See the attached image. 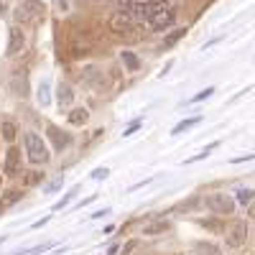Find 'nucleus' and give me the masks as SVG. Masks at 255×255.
<instances>
[{
  "label": "nucleus",
  "mask_w": 255,
  "mask_h": 255,
  "mask_svg": "<svg viewBox=\"0 0 255 255\" xmlns=\"http://www.w3.org/2000/svg\"><path fill=\"white\" fill-rule=\"evenodd\" d=\"M23 145H26L28 161H31L33 166H41V163H46V161H49V148H46L44 140H41V135H36V133H26Z\"/></svg>",
  "instance_id": "20e7f679"
},
{
  "label": "nucleus",
  "mask_w": 255,
  "mask_h": 255,
  "mask_svg": "<svg viewBox=\"0 0 255 255\" xmlns=\"http://www.w3.org/2000/svg\"><path fill=\"white\" fill-rule=\"evenodd\" d=\"M197 123H199V118H189V120H184V123H179V125L174 128V130H171V133H174V135H179V133H184V130H189V128H194Z\"/></svg>",
  "instance_id": "6ab92c4d"
},
{
  "label": "nucleus",
  "mask_w": 255,
  "mask_h": 255,
  "mask_svg": "<svg viewBox=\"0 0 255 255\" xmlns=\"http://www.w3.org/2000/svg\"><path fill=\"white\" fill-rule=\"evenodd\" d=\"M41 179H44V174H41V171H28V174H23V184H26V186H36Z\"/></svg>",
  "instance_id": "aec40b11"
},
{
  "label": "nucleus",
  "mask_w": 255,
  "mask_h": 255,
  "mask_svg": "<svg viewBox=\"0 0 255 255\" xmlns=\"http://www.w3.org/2000/svg\"><path fill=\"white\" fill-rule=\"evenodd\" d=\"M138 128H140V120H135V123H133L130 128H128V130H125V135H130L133 130H138Z\"/></svg>",
  "instance_id": "cd10ccee"
},
{
  "label": "nucleus",
  "mask_w": 255,
  "mask_h": 255,
  "mask_svg": "<svg viewBox=\"0 0 255 255\" xmlns=\"http://www.w3.org/2000/svg\"><path fill=\"white\" fill-rule=\"evenodd\" d=\"M74 3H84V0H74Z\"/></svg>",
  "instance_id": "7c9ffc66"
},
{
  "label": "nucleus",
  "mask_w": 255,
  "mask_h": 255,
  "mask_svg": "<svg viewBox=\"0 0 255 255\" xmlns=\"http://www.w3.org/2000/svg\"><path fill=\"white\" fill-rule=\"evenodd\" d=\"M123 61H125V67L130 69V72H135V69L140 67V61H138V56H135V54H130V51H123Z\"/></svg>",
  "instance_id": "a211bd4d"
},
{
  "label": "nucleus",
  "mask_w": 255,
  "mask_h": 255,
  "mask_svg": "<svg viewBox=\"0 0 255 255\" xmlns=\"http://www.w3.org/2000/svg\"><path fill=\"white\" fill-rule=\"evenodd\" d=\"M69 54L72 56H87L92 49H95V36L84 28V26H72V31H69Z\"/></svg>",
  "instance_id": "7ed1b4c3"
},
{
  "label": "nucleus",
  "mask_w": 255,
  "mask_h": 255,
  "mask_svg": "<svg viewBox=\"0 0 255 255\" xmlns=\"http://www.w3.org/2000/svg\"><path fill=\"white\" fill-rule=\"evenodd\" d=\"M18 199H20V191L10 189V191H5V194H3V202H0V204H3V207H10V204L18 202Z\"/></svg>",
  "instance_id": "412c9836"
},
{
  "label": "nucleus",
  "mask_w": 255,
  "mask_h": 255,
  "mask_svg": "<svg viewBox=\"0 0 255 255\" xmlns=\"http://www.w3.org/2000/svg\"><path fill=\"white\" fill-rule=\"evenodd\" d=\"M212 92H215V90H212V87H207V90H204V92H199V95H197V97H194V100H191V102H202V100H207V97H209V95H212Z\"/></svg>",
  "instance_id": "393cba45"
},
{
  "label": "nucleus",
  "mask_w": 255,
  "mask_h": 255,
  "mask_svg": "<svg viewBox=\"0 0 255 255\" xmlns=\"http://www.w3.org/2000/svg\"><path fill=\"white\" fill-rule=\"evenodd\" d=\"M0 184H3V181H0Z\"/></svg>",
  "instance_id": "473e14b6"
},
{
  "label": "nucleus",
  "mask_w": 255,
  "mask_h": 255,
  "mask_svg": "<svg viewBox=\"0 0 255 255\" xmlns=\"http://www.w3.org/2000/svg\"><path fill=\"white\" fill-rule=\"evenodd\" d=\"M110 31L115 36H123V38H138L140 36V23L128 10L120 8V13L110 15Z\"/></svg>",
  "instance_id": "f03ea898"
},
{
  "label": "nucleus",
  "mask_w": 255,
  "mask_h": 255,
  "mask_svg": "<svg viewBox=\"0 0 255 255\" xmlns=\"http://www.w3.org/2000/svg\"><path fill=\"white\" fill-rule=\"evenodd\" d=\"M82 79L90 84V87H105V74L97 67H84L82 69Z\"/></svg>",
  "instance_id": "9b49d317"
},
{
  "label": "nucleus",
  "mask_w": 255,
  "mask_h": 255,
  "mask_svg": "<svg viewBox=\"0 0 255 255\" xmlns=\"http://www.w3.org/2000/svg\"><path fill=\"white\" fill-rule=\"evenodd\" d=\"M163 5H168V0H120V8L130 13L140 26L145 23L148 15H153Z\"/></svg>",
  "instance_id": "f257e3e1"
},
{
  "label": "nucleus",
  "mask_w": 255,
  "mask_h": 255,
  "mask_svg": "<svg viewBox=\"0 0 255 255\" xmlns=\"http://www.w3.org/2000/svg\"><path fill=\"white\" fill-rule=\"evenodd\" d=\"M110 171H108V168H100V171H92V176L95 179H105V176H108Z\"/></svg>",
  "instance_id": "bb28decb"
},
{
  "label": "nucleus",
  "mask_w": 255,
  "mask_h": 255,
  "mask_svg": "<svg viewBox=\"0 0 255 255\" xmlns=\"http://www.w3.org/2000/svg\"><path fill=\"white\" fill-rule=\"evenodd\" d=\"M23 44H26V41H23V31L13 26V28H10V46H8V56L20 54V51H23Z\"/></svg>",
  "instance_id": "ddd939ff"
},
{
  "label": "nucleus",
  "mask_w": 255,
  "mask_h": 255,
  "mask_svg": "<svg viewBox=\"0 0 255 255\" xmlns=\"http://www.w3.org/2000/svg\"><path fill=\"white\" fill-rule=\"evenodd\" d=\"M5 171L10 176H15L20 171V156H18V148H10L8 156H5Z\"/></svg>",
  "instance_id": "4468645a"
},
{
  "label": "nucleus",
  "mask_w": 255,
  "mask_h": 255,
  "mask_svg": "<svg viewBox=\"0 0 255 255\" xmlns=\"http://www.w3.org/2000/svg\"><path fill=\"white\" fill-rule=\"evenodd\" d=\"M0 8H3V5H0Z\"/></svg>",
  "instance_id": "2f4dec72"
},
{
  "label": "nucleus",
  "mask_w": 255,
  "mask_h": 255,
  "mask_svg": "<svg viewBox=\"0 0 255 255\" xmlns=\"http://www.w3.org/2000/svg\"><path fill=\"white\" fill-rule=\"evenodd\" d=\"M56 100H59L61 108H69V105H74V90H72L69 82H59V87H56Z\"/></svg>",
  "instance_id": "f8f14e48"
},
{
  "label": "nucleus",
  "mask_w": 255,
  "mask_h": 255,
  "mask_svg": "<svg viewBox=\"0 0 255 255\" xmlns=\"http://www.w3.org/2000/svg\"><path fill=\"white\" fill-rule=\"evenodd\" d=\"M87 120H90V113L84 108H77V110L69 113V123L72 125H87Z\"/></svg>",
  "instance_id": "2eb2a0df"
},
{
  "label": "nucleus",
  "mask_w": 255,
  "mask_h": 255,
  "mask_svg": "<svg viewBox=\"0 0 255 255\" xmlns=\"http://www.w3.org/2000/svg\"><path fill=\"white\" fill-rule=\"evenodd\" d=\"M161 232V230H166V222H158V225H151V227H145V232Z\"/></svg>",
  "instance_id": "a878e982"
},
{
  "label": "nucleus",
  "mask_w": 255,
  "mask_h": 255,
  "mask_svg": "<svg viewBox=\"0 0 255 255\" xmlns=\"http://www.w3.org/2000/svg\"><path fill=\"white\" fill-rule=\"evenodd\" d=\"M248 215H250V220H253V225H255V204H250V212H248Z\"/></svg>",
  "instance_id": "c756f323"
},
{
  "label": "nucleus",
  "mask_w": 255,
  "mask_h": 255,
  "mask_svg": "<svg viewBox=\"0 0 255 255\" xmlns=\"http://www.w3.org/2000/svg\"><path fill=\"white\" fill-rule=\"evenodd\" d=\"M184 33H186L184 28H179V31H174L171 36H168V38H166V46H174V44H176V41H179V38H181Z\"/></svg>",
  "instance_id": "5701e85b"
},
{
  "label": "nucleus",
  "mask_w": 255,
  "mask_h": 255,
  "mask_svg": "<svg viewBox=\"0 0 255 255\" xmlns=\"http://www.w3.org/2000/svg\"><path fill=\"white\" fill-rule=\"evenodd\" d=\"M250 158H255V156L250 153V156H240V158H232V163H243V161H250Z\"/></svg>",
  "instance_id": "c85d7f7f"
},
{
  "label": "nucleus",
  "mask_w": 255,
  "mask_h": 255,
  "mask_svg": "<svg viewBox=\"0 0 255 255\" xmlns=\"http://www.w3.org/2000/svg\"><path fill=\"white\" fill-rule=\"evenodd\" d=\"M174 18H176V15H174V8H171V5H163V8H158L153 15H148L143 26H145L148 31H166L168 26L174 23Z\"/></svg>",
  "instance_id": "423d86ee"
},
{
  "label": "nucleus",
  "mask_w": 255,
  "mask_h": 255,
  "mask_svg": "<svg viewBox=\"0 0 255 255\" xmlns=\"http://www.w3.org/2000/svg\"><path fill=\"white\" fill-rule=\"evenodd\" d=\"M238 199H240L243 204H248V202L253 199V191H248V189H243V191H240V194H238Z\"/></svg>",
  "instance_id": "b1692460"
},
{
  "label": "nucleus",
  "mask_w": 255,
  "mask_h": 255,
  "mask_svg": "<svg viewBox=\"0 0 255 255\" xmlns=\"http://www.w3.org/2000/svg\"><path fill=\"white\" fill-rule=\"evenodd\" d=\"M38 100H41V105H49V82H41V87H38Z\"/></svg>",
  "instance_id": "4be33fe9"
},
{
  "label": "nucleus",
  "mask_w": 255,
  "mask_h": 255,
  "mask_svg": "<svg viewBox=\"0 0 255 255\" xmlns=\"http://www.w3.org/2000/svg\"><path fill=\"white\" fill-rule=\"evenodd\" d=\"M194 255H222V253H220L217 245H212V243H199L197 250H194Z\"/></svg>",
  "instance_id": "dca6fc26"
},
{
  "label": "nucleus",
  "mask_w": 255,
  "mask_h": 255,
  "mask_svg": "<svg viewBox=\"0 0 255 255\" xmlns=\"http://www.w3.org/2000/svg\"><path fill=\"white\" fill-rule=\"evenodd\" d=\"M207 207L215 212V215H232V212H235V199L227 197V194H209Z\"/></svg>",
  "instance_id": "6e6552de"
},
{
  "label": "nucleus",
  "mask_w": 255,
  "mask_h": 255,
  "mask_svg": "<svg viewBox=\"0 0 255 255\" xmlns=\"http://www.w3.org/2000/svg\"><path fill=\"white\" fill-rule=\"evenodd\" d=\"M49 140H51V145L56 148V151H64V148H67L69 143H72V135L69 133H64L61 128H56V125H49Z\"/></svg>",
  "instance_id": "1a4fd4ad"
},
{
  "label": "nucleus",
  "mask_w": 255,
  "mask_h": 255,
  "mask_svg": "<svg viewBox=\"0 0 255 255\" xmlns=\"http://www.w3.org/2000/svg\"><path fill=\"white\" fill-rule=\"evenodd\" d=\"M10 84H13V90H15L18 95H28V72H26L23 67L15 69L13 77H10Z\"/></svg>",
  "instance_id": "9d476101"
},
{
  "label": "nucleus",
  "mask_w": 255,
  "mask_h": 255,
  "mask_svg": "<svg viewBox=\"0 0 255 255\" xmlns=\"http://www.w3.org/2000/svg\"><path fill=\"white\" fill-rule=\"evenodd\" d=\"M15 133H18V125H15L13 120H5V123H3V138H5L8 143H13V140H15Z\"/></svg>",
  "instance_id": "f3484780"
},
{
  "label": "nucleus",
  "mask_w": 255,
  "mask_h": 255,
  "mask_svg": "<svg viewBox=\"0 0 255 255\" xmlns=\"http://www.w3.org/2000/svg\"><path fill=\"white\" fill-rule=\"evenodd\" d=\"M248 240V225L243 220H235V222H230L227 230H225V243L230 248H243Z\"/></svg>",
  "instance_id": "0eeeda50"
},
{
  "label": "nucleus",
  "mask_w": 255,
  "mask_h": 255,
  "mask_svg": "<svg viewBox=\"0 0 255 255\" xmlns=\"http://www.w3.org/2000/svg\"><path fill=\"white\" fill-rule=\"evenodd\" d=\"M44 3L41 0H23L18 8H15V20L18 23H36V20L44 18Z\"/></svg>",
  "instance_id": "39448f33"
}]
</instances>
